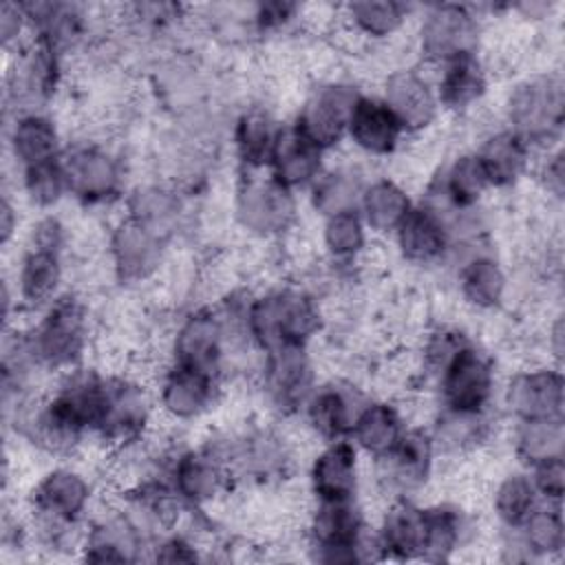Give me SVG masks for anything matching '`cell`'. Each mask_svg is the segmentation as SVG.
Segmentation results:
<instances>
[{
    "label": "cell",
    "instance_id": "cell-36",
    "mask_svg": "<svg viewBox=\"0 0 565 565\" xmlns=\"http://www.w3.org/2000/svg\"><path fill=\"white\" fill-rule=\"evenodd\" d=\"M411 194L388 177H380L366 183L358 212L369 232L380 236H393L406 214L413 210Z\"/></svg>",
    "mask_w": 565,
    "mask_h": 565
},
{
    "label": "cell",
    "instance_id": "cell-15",
    "mask_svg": "<svg viewBox=\"0 0 565 565\" xmlns=\"http://www.w3.org/2000/svg\"><path fill=\"white\" fill-rule=\"evenodd\" d=\"M68 194L86 205L106 203L121 190V163L104 146L93 141L73 143L62 150Z\"/></svg>",
    "mask_w": 565,
    "mask_h": 565
},
{
    "label": "cell",
    "instance_id": "cell-42",
    "mask_svg": "<svg viewBox=\"0 0 565 565\" xmlns=\"http://www.w3.org/2000/svg\"><path fill=\"white\" fill-rule=\"evenodd\" d=\"M437 448V455L441 452H468L477 448L481 441H486L490 433V419L488 411L483 413H463V411H450L439 408L433 428H428Z\"/></svg>",
    "mask_w": 565,
    "mask_h": 565
},
{
    "label": "cell",
    "instance_id": "cell-44",
    "mask_svg": "<svg viewBox=\"0 0 565 565\" xmlns=\"http://www.w3.org/2000/svg\"><path fill=\"white\" fill-rule=\"evenodd\" d=\"M366 179L355 168H335L324 170L311 190V205L318 214L331 216L347 210H358L360 196L366 188Z\"/></svg>",
    "mask_w": 565,
    "mask_h": 565
},
{
    "label": "cell",
    "instance_id": "cell-4",
    "mask_svg": "<svg viewBox=\"0 0 565 565\" xmlns=\"http://www.w3.org/2000/svg\"><path fill=\"white\" fill-rule=\"evenodd\" d=\"M309 543L313 558L329 565L382 558L377 536L369 530L355 499L316 501L309 519Z\"/></svg>",
    "mask_w": 565,
    "mask_h": 565
},
{
    "label": "cell",
    "instance_id": "cell-39",
    "mask_svg": "<svg viewBox=\"0 0 565 565\" xmlns=\"http://www.w3.org/2000/svg\"><path fill=\"white\" fill-rule=\"evenodd\" d=\"M468 521L455 503H435L424 508V550L422 561H448L466 539Z\"/></svg>",
    "mask_w": 565,
    "mask_h": 565
},
{
    "label": "cell",
    "instance_id": "cell-12",
    "mask_svg": "<svg viewBox=\"0 0 565 565\" xmlns=\"http://www.w3.org/2000/svg\"><path fill=\"white\" fill-rule=\"evenodd\" d=\"M230 347V331L223 311L199 307L177 327L172 340V362L221 377Z\"/></svg>",
    "mask_w": 565,
    "mask_h": 565
},
{
    "label": "cell",
    "instance_id": "cell-30",
    "mask_svg": "<svg viewBox=\"0 0 565 565\" xmlns=\"http://www.w3.org/2000/svg\"><path fill=\"white\" fill-rule=\"evenodd\" d=\"M60 53L42 42H31V46L15 60V73L11 77V93L15 99L29 104V110H38L35 104L53 97L60 84ZM26 110V113H29Z\"/></svg>",
    "mask_w": 565,
    "mask_h": 565
},
{
    "label": "cell",
    "instance_id": "cell-5",
    "mask_svg": "<svg viewBox=\"0 0 565 565\" xmlns=\"http://www.w3.org/2000/svg\"><path fill=\"white\" fill-rule=\"evenodd\" d=\"M93 486L75 468L57 466L40 477L31 492V512L49 541L60 543L77 525L90 503Z\"/></svg>",
    "mask_w": 565,
    "mask_h": 565
},
{
    "label": "cell",
    "instance_id": "cell-54",
    "mask_svg": "<svg viewBox=\"0 0 565 565\" xmlns=\"http://www.w3.org/2000/svg\"><path fill=\"white\" fill-rule=\"evenodd\" d=\"M15 232H18V212L9 201V196H4L0 203V243L7 247L13 241Z\"/></svg>",
    "mask_w": 565,
    "mask_h": 565
},
{
    "label": "cell",
    "instance_id": "cell-18",
    "mask_svg": "<svg viewBox=\"0 0 565 565\" xmlns=\"http://www.w3.org/2000/svg\"><path fill=\"white\" fill-rule=\"evenodd\" d=\"M218 380L205 371L170 362L159 380L157 404L174 422H194L214 406Z\"/></svg>",
    "mask_w": 565,
    "mask_h": 565
},
{
    "label": "cell",
    "instance_id": "cell-23",
    "mask_svg": "<svg viewBox=\"0 0 565 565\" xmlns=\"http://www.w3.org/2000/svg\"><path fill=\"white\" fill-rule=\"evenodd\" d=\"M148 534L126 512V508L113 510L99 516L84 536L82 552L88 563H132L141 558Z\"/></svg>",
    "mask_w": 565,
    "mask_h": 565
},
{
    "label": "cell",
    "instance_id": "cell-2",
    "mask_svg": "<svg viewBox=\"0 0 565 565\" xmlns=\"http://www.w3.org/2000/svg\"><path fill=\"white\" fill-rule=\"evenodd\" d=\"M505 128L530 148L558 141L565 119V84L558 73H534L519 79L503 104Z\"/></svg>",
    "mask_w": 565,
    "mask_h": 565
},
{
    "label": "cell",
    "instance_id": "cell-49",
    "mask_svg": "<svg viewBox=\"0 0 565 565\" xmlns=\"http://www.w3.org/2000/svg\"><path fill=\"white\" fill-rule=\"evenodd\" d=\"M534 490L545 503H561L565 492V461L563 457H554L527 468Z\"/></svg>",
    "mask_w": 565,
    "mask_h": 565
},
{
    "label": "cell",
    "instance_id": "cell-8",
    "mask_svg": "<svg viewBox=\"0 0 565 565\" xmlns=\"http://www.w3.org/2000/svg\"><path fill=\"white\" fill-rule=\"evenodd\" d=\"M481 35L479 15L468 4H430L417 29L419 55L430 64L477 53Z\"/></svg>",
    "mask_w": 565,
    "mask_h": 565
},
{
    "label": "cell",
    "instance_id": "cell-51",
    "mask_svg": "<svg viewBox=\"0 0 565 565\" xmlns=\"http://www.w3.org/2000/svg\"><path fill=\"white\" fill-rule=\"evenodd\" d=\"M152 558L159 563H194L199 561L196 545L183 534H168L152 547Z\"/></svg>",
    "mask_w": 565,
    "mask_h": 565
},
{
    "label": "cell",
    "instance_id": "cell-50",
    "mask_svg": "<svg viewBox=\"0 0 565 565\" xmlns=\"http://www.w3.org/2000/svg\"><path fill=\"white\" fill-rule=\"evenodd\" d=\"M300 7L294 2H258L252 13V24L258 33L280 31L294 18H298Z\"/></svg>",
    "mask_w": 565,
    "mask_h": 565
},
{
    "label": "cell",
    "instance_id": "cell-53",
    "mask_svg": "<svg viewBox=\"0 0 565 565\" xmlns=\"http://www.w3.org/2000/svg\"><path fill=\"white\" fill-rule=\"evenodd\" d=\"M541 181H543V188L547 190V194H552L554 199H563V192H565V154L558 146L547 150V157L541 166Z\"/></svg>",
    "mask_w": 565,
    "mask_h": 565
},
{
    "label": "cell",
    "instance_id": "cell-28",
    "mask_svg": "<svg viewBox=\"0 0 565 565\" xmlns=\"http://www.w3.org/2000/svg\"><path fill=\"white\" fill-rule=\"evenodd\" d=\"M382 558H422L424 550V508L411 499H393L375 530Z\"/></svg>",
    "mask_w": 565,
    "mask_h": 565
},
{
    "label": "cell",
    "instance_id": "cell-7",
    "mask_svg": "<svg viewBox=\"0 0 565 565\" xmlns=\"http://www.w3.org/2000/svg\"><path fill=\"white\" fill-rule=\"evenodd\" d=\"M152 417V395L128 375H106L95 437L115 448L141 441Z\"/></svg>",
    "mask_w": 565,
    "mask_h": 565
},
{
    "label": "cell",
    "instance_id": "cell-37",
    "mask_svg": "<svg viewBox=\"0 0 565 565\" xmlns=\"http://www.w3.org/2000/svg\"><path fill=\"white\" fill-rule=\"evenodd\" d=\"M488 190L492 188L479 157L475 152H461L444 168L437 183L439 203L435 205L448 210H475Z\"/></svg>",
    "mask_w": 565,
    "mask_h": 565
},
{
    "label": "cell",
    "instance_id": "cell-10",
    "mask_svg": "<svg viewBox=\"0 0 565 565\" xmlns=\"http://www.w3.org/2000/svg\"><path fill=\"white\" fill-rule=\"evenodd\" d=\"M168 241V236L128 214L119 218L108 238V256L115 278L121 285H141L150 280L166 260Z\"/></svg>",
    "mask_w": 565,
    "mask_h": 565
},
{
    "label": "cell",
    "instance_id": "cell-32",
    "mask_svg": "<svg viewBox=\"0 0 565 565\" xmlns=\"http://www.w3.org/2000/svg\"><path fill=\"white\" fill-rule=\"evenodd\" d=\"M7 146L20 168L62 154V137L55 121L42 110L18 113L7 130Z\"/></svg>",
    "mask_w": 565,
    "mask_h": 565
},
{
    "label": "cell",
    "instance_id": "cell-20",
    "mask_svg": "<svg viewBox=\"0 0 565 565\" xmlns=\"http://www.w3.org/2000/svg\"><path fill=\"white\" fill-rule=\"evenodd\" d=\"M380 97L393 110L406 135L430 128L441 110L435 84L415 68H397L388 73Z\"/></svg>",
    "mask_w": 565,
    "mask_h": 565
},
{
    "label": "cell",
    "instance_id": "cell-17",
    "mask_svg": "<svg viewBox=\"0 0 565 565\" xmlns=\"http://www.w3.org/2000/svg\"><path fill=\"white\" fill-rule=\"evenodd\" d=\"M369 399L347 382L318 384L302 406L309 430L320 441L349 439L351 426Z\"/></svg>",
    "mask_w": 565,
    "mask_h": 565
},
{
    "label": "cell",
    "instance_id": "cell-19",
    "mask_svg": "<svg viewBox=\"0 0 565 565\" xmlns=\"http://www.w3.org/2000/svg\"><path fill=\"white\" fill-rule=\"evenodd\" d=\"M166 477L183 505H205L214 501L230 481L223 461L207 448H188L172 457Z\"/></svg>",
    "mask_w": 565,
    "mask_h": 565
},
{
    "label": "cell",
    "instance_id": "cell-35",
    "mask_svg": "<svg viewBox=\"0 0 565 565\" xmlns=\"http://www.w3.org/2000/svg\"><path fill=\"white\" fill-rule=\"evenodd\" d=\"M280 126L282 124H278L265 106H249L236 117L232 143L241 166L247 172H258L263 168L267 170Z\"/></svg>",
    "mask_w": 565,
    "mask_h": 565
},
{
    "label": "cell",
    "instance_id": "cell-46",
    "mask_svg": "<svg viewBox=\"0 0 565 565\" xmlns=\"http://www.w3.org/2000/svg\"><path fill=\"white\" fill-rule=\"evenodd\" d=\"M366 225L358 210L338 212L322 221V245L335 263L355 260L366 247Z\"/></svg>",
    "mask_w": 565,
    "mask_h": 565
},
{
    "label": "cell",
    "instance_id": "cell-55",
    "mask_svg": "<svg viewBox=\"0 0 565 565\" xmlns=\"http://www.w3.org/2000/svg\"><path fill=\"white\" fill-rule=\"evenodd\" d=\"M563 347H565V327H563V316H556L547 329V349L554 355L556 364L561 362L563 355Z\"/></svg>",
    "mask_w": 565,
    "mask_h": 565
},
{
    "label": "cell",
    "instance_id": "cell-16",
    "mask_svg": "<svg viewBox=\"0 0 565 565\" xmlns=\"http://www.w3.org/2000/svg\"><path fill=\"white\" fill-rule=\"evenodd\" d=\"M505 406L514 419H561L565 413V380L558 364L519 371L505 386Z\"/></svg>",
    "mask_w": 565,
    "mask_h": 565
},
{
    "label": "cell",
    "instance_id": "cell-6",
    "mask_svg": "<svg viewBox=\"0 0 565 565\" xmlns=\"http://www.w3.org/2000/svg\"><path fill=\"white\" fill-rule=\"evenodd\" d=\"M435 382L444 408L463 413L490 411L497 386L494 366L472 338L446 360Z\"/></svg>",
    "mask_w": 565,
    "mask_h": 565
},
{
    "label": "cell",
    "instance_id": "cell-33",
    "mask_svg": "<svg viewBox=\"0 0 565 565\" xmlns=\"http://www.w3.org/2000/svg\"><path fill=\"white\" fill-rule=\"evenodd\" d=\"M406 428L408 426L404 424V417L395 404L386 399H369L358 413L349 439L360 452L375 459L388 452Z\"/></svg>",
    "mask_w": 565,
    "mask_h": 565
},
{
    "label": "cell",
    "instance_id": "cell-22",
    "mask_svg": "<svg viewBox=\"0 0 565 565\" xmlns=\"http://www.w3.org/2000/svg\"><path fill=\"white\" fill-rule=\"evenodd\" d=\"M316 501H351L360 488V450L351 439L327 441L309 466Z\"/></svg>",
    "mask_w": 565,
    "mask_h": 565
},
{
    "label": "cell",
    "instance_id": "cell-3",
    "mask_svg": "<svg viewBox=\"0 0 565 565\" xmlns=\"http://www.w3.org/2000/svg\"><path fill=\"white\" fill-rule=\"evenodd\" d=\"M26 342L38 369L64 373L79 366L88 347V309L82 298L62 291L26 331Z\"/></svg>",
    "mask_w": 565,
    "mask_h": 565
},
{
    "label": "cell",
    "instance_id": "cell-14",
    "mask_svg": "<svg viewBox=\"0 0 565 565\" xmlns=\"http://www.w3.org/2000/svg\"><path fill=\"white\" fill-rule=\"evenodd\" d=\"M316 386V369L307 347L285 344L265 351L263 391L271 408L282 415L300 413Z\"/></svg>",
    "mask_w": 565,
    "mask_h": 565
},
{
    "label": "cell",
    "instance_id": "cell-52",
    "mask_svg": "<svg viewBox=\"0 0 565 565\" xmlns=\"http://www.w3.org/2000/svg\"><path fill=\"white\" fill-rule=\"evenodd\" d=\"M29 31V22L26 15L22 11L20 2H2L0 7V40L2 46L9 51L11 46H15L22 38V33Z\"/></svg>",
    "mask_w": 565,
    "mask_h": 565
},
{
    "label": "cell",
    "instance_id": "cell-43",
    "mask_svg": "<svg viewBox=\"0 0 565 565\" xmlns=\"http://www.w3.org/2000/svg\"><path fill=\"white\" fill-rule=\"evenodd\" d=\"M126 207H128V212H126L128 216L150 225L152 230L161 232L168 238L177 230V225L181 221V212H183L179 192L174 188L159 185V183H148V185L135 188L128 196Z\"/></svg>",
    "mask_w": 565,
    "mask_h": 565
},
{
    "label": "cell",
    "instance_id": "cell-48",
    "mask_svg": "<svg viewBox=\"0 0 565 565\" xmlns=\"http://www.w3.org/2000/svg\"><path fill=\"white\" fill-rule=\"evenodd\" d=\"M470 335H466L463 331L455 329V327H439L435 329L428 340L424 342V366L428 371L430 377H435L439 373V369L446 364V360L468 340Z\"/></svg>",
    "mask_w": 565,
    "mask_h": 565
},
{
    "label": "cell",
    "instance_id": "cell-29",
    "mask_svg": "<svg viewBox=\"0 0 565 565\" xmlns=\"http://www.w3.org/2000/svg\"><path fill=\"white\" fill-rule=\"evenodd\" d=\"M439 68L435 93L441 110L463 113L486 97L488 71L477 53L452 57L439 64Z\"/></svg>",
    "mask_w": 565,
    "mask_h": 565
},
{
    "label": "cell",
    "instance_id": "cell-38",
    "mask_svg": "<svg viewBox=\"0 0 565 565\" xmlns=\"http://www.w3.org/2000/svg\"><path fill=\"white\" fill-rule=\"evenodd\" d=\"M508 532H512V541L523 552V558H547L561 554L565 547L561 503L541 501L516 530Z\"/></svg>",
    "mask_w": 565,
    "mask_h": 565
},
{
    "label": "cell",
    "instance_id": "cell-11",
    "mask_svg": "<svg viewBox=\"0 0 565 565\" xmlns=\"http://www.w3.org/2000/svg\"><path fill=\"white\" fill-rule=\"evenodd\" d=\"M437 448L428 428H406L399 441L375 457V475L380 486L395 499H411L422 490L435 468Z\"/></svg>",
    "mask_w": 565,
    "mask_h": 565
},
{
    "label": "cell",
    "instance_id": "cell-13",
    "mask_svg": "<svg viewBox=\"0 0 565 565\" xmlns=\"http://www.w3.org/2000/svg\"><path fill=\"white\" fill-rule=\"evenodd\" d=\"M360 97V90L349 82H324L316 86L302 102L294 124L324 152L347 139L349 117Z\"/></svg>",
    "mask_w": 565,
    "mask_h": 565
},
{
    "label": "cell",
    "instance_id": "cell-25",
    "mask_svg": "<svg viewBox=\"0 0 565 565\" xmlns=\"http://www.w3.org/2000/svg\"><path fill=\"white\" fill-rule=\"evenodd\" d=\"M406 130L393 110L377 95L360 93L347 126V139L369 157L393 154L404 139Z\"/></svg>",
    "mask_w": 565,
    "mask_h": 565
},
{
    "label": "cell",
    "instance_id": "cell-34",
    "mask_svg": "<svg viewBox=\"0 0 565 565\" xmlns=\"http://www.w3.org/2000/svg\"><path fill=\"white\" fill-rule=\"evenodd\" d=\"M457 289L461 300L479 311L497 309L508 291V274L490 254H470L457 269Z\"/></svg>",
    "mask_w": 565,
    "mask_h": 565
},
{
    "label": "cell",
    "instance_id": "cell-1",
    "mask_svg": "<svg viewBox=\"0 0 565 565\" xmlns=\"http://www.w3.org/2000/svg\"><path fill=\"white\" fill-rule=\"evenodd\" d=\"M322 327V313L311 294L296 287H278L252 296L245 302L247 340L265 351L296 344L307 347Z\"/></svg>",
    "mask_w": 565,
    "mask_h": 565
},
{
    "label": "cell",
    "instance_id": "cell-40",
    "mask_svg": "<svg viewBox=\"0 0 565 565\" xmlns=\"http://www.w3.org/2000/svg\"><path fill=\"white\" fill-rule=\"evenodd\" d=\"M413 7L395 0H355L342 7V18L362 38L388 40L399 33Z\"/></svg>",
    "mask_w": 565,
    "mask_h": 565
},
{
    "label": "cell",
    "instance_id": "cell-31",
    "mask_svg": "<svg viewBox=\"0 0 565 565\" xmlns=\"http://www.w3.org/2000/svg\"><path fill=\"white\" fill-rule=\"evenodd\" d=\"M475 154L479 157L490 188L503 190L516 185L525 177L532 148L510 128H499L481 141Z\"/></svg>",
    "mask_w": 565,
    "mask_h": 565
},
{
    "label": "cell",
    "instance_id": "cell-27",
    "mask_svg": "<svg viewBox=\"0 0 565 565\" xmlns=\"http://www.w3.org/2000/svg\"><path fill=\"white\" fill-rule=\"evenodd\" d=\"M35 42L60 55L75 46L88 26V13L75 2H20Z\"/></svg>",
    "mask_w": 565,
    "mask_h": 565
},
{
    "label": "cell",
    "instance_id": "cell-24",
    "mask_svg": "<svg viewBox=\"0 0 565 565\" xmlns=\"http://www.w3.org/2000/svg\"><path fill=\"white\" fill-rule=\"evenodd\" d=\"M393 236L399 256L413 265H433L452 249L450 230L430 203H415Z\"/></svg>",
    "mask_w": 565,
    "mask_h": 565
},
{
    "label": "cell",
    "instance_id": "cell-41",
    "mask_svg": "<svg viewBox=\"0 0 565 565\" xmlns=\"http://www.w3.org/2000/svg\"><path fill=\"white\" fill-rule=\"evenodd\" d=\"M516 459L532 468L541 461L565 455V422L561 419H516L512 433Z\"/></svg>",
    "mask_w": 565,
    "mask_h": 565
},
{
    "label": "cell",
    "instance_id": "cell-47",
    "mask_svg": "<svg viewBox=\"0 0 565 565\" xmlns=\"http://www.w3.org/2000/svg\"><path fill=\"white\" fill-rule=\"evenodd\" d=\"M20 185L31 205L40 210L55 207L68 194L62 157L20 168Z\"/></svg>",
    "mask_w": 565,
    "mask_h": 565
},
{
    "label": "cell",
    "instance_id": "cell-26",
    "mask_svg": "<svg viewBox=\"0 0 565 565\" xmlns=\"http://www.w3.org/2000/svg\"><path fill=\"white\" fill-rule=\"evenodd\" d=\"M64 265L62 249L29 243L22 252L18 276H15V298L33 309H44L62 291Z\"/></svg>",
    "mask_w": 565,
    "mask_h": 565
},
{
    "label": "cell",
    "instance_id": "cell-45",
    "mask_svg": "<svg viewBox=\"0 0 565 565\" xmlns=\"http://www.w3.org/2000/svg\"><path fill=\"white\" fill-rule=\"evenodd\" d=\"M541 503L530 472H510L505 475L492 494V510L499 523L505 530H516Z\"/></svg>",
    "mask_w": 565,
    "mask_h": 565
},
{
    "label": "cell",
    "instance_id": "cell-9",
    "mask_svg": "<svg viewBox=\"0 0 565 565\" xmlns=\"http://www.w3.org/2000/svg\"><path fill=\"white\" fill-rule=\"evenodd\" d=\"M234 216L247 234L276 238L296 221V196L269 174H247L236 188Z\"/></svg>",
    "mask_w": 565,
    "mask_h": 565
},
{
    "label": "cell",
    "instance_id": "cell-21",
    "mask_svg": "<svg viewBox=\"0 0 565 565\" xmlns=\"http://www.w3.org/2000/svg\"><path fill=\"white\" fill-rule=\"evenodd\" d=\"M324 150L318 148L294 121L282 124L274 141L267 174L291 192L311 188L324 172Z\"/></svg>",
    "mask_w": 565,
    "mask_h": 565
}]
</instances>
